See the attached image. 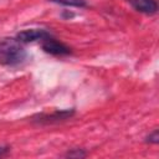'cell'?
Masks as SVG:
<instances>
[{
	"mask_svg": "<svg viewBox=\"0 0 159 159\" xmlns=\"http://www.w3.org/2000/svg\"><path fill=\"white\" fill-rule=\"evenodd\" d=\"M50 2L62 5V6H72V7H86L87 0H48Z\"/></svg>",
	"mask_w": 159,
	"mask_h": 159,
	"instance_id": "6",
	"label": "cell"
},
{
	"mask_svg": "<svg viewBox=\"0 0 159 159\" xmlns=\"http://www.w3.org/2000/svg\"><path fill=\"white\" fill-rule=\"evenodd\" d=\"M24 43L16 37L0 40V65L6 67H17L26 61L27 52Z\"/></svg>",
	"mask_w": 159,
	"mask_h": 159,
	"instance_id": "1",
	"label": "cell"
},
{
	"mask_svg": "<svg viewBox=\"0 0 159 159\" xmlns=\"http://www.w3.org/2000/svg\"><path fill=\"white\" fill-rule=\"evenodd\" d=\"M127 2L138 12L144 15H154L158 11L157 0H127Z\"/></svg>",
	"mask_w": 159,
	"mask_h": 159,
	"instance_id": "5",
	"label": "cell"
},
{
	"mask_svg": "<svg viewBox=\"0 0 159 159\" xmlns=\"http://www.w3.org/2000/svg\"><path fill=\"white\" fill-rule=\"evenodd\" d=\"M75 114V109H62V111H55L52 113H41L36 114L32 117L31 122L39 125H48V124H55L60 122H65L70 118H72Z\"/></svg>",
	"mask_w": 159,
	"mask_h": 159,
	"instance_id": "2",
	"label": "cell"
},
{
	"mask_svg": "<svg viewBox=\"0 0 159 159\" xmlns=\"http://www.w3.org/2000/svg\"><path fill=\"white\" fill-rule=\"evenodd\" d=\"M65 157L66 158H76V159H80V158L87 157V152L84 149H82V148H72V149H68L65 153Z\"/></svg>",
	"mask_w": 159,
	"mask_h": 159,
	"instance_id": "7",
	"label": "cell"
},
{
	"mask_svg": "<svg viewBox=\"0 0 159 159\" xmlns=\"http://www.w3.org/2000/svg\"><path fill=\"white\" fill-rule=\"evenodd\" d=\"M145 142L149 143V144H158V142H159L158 129H154L152 133H149V135L145 137Z\"/></svg>",
	"mask_w": 159,
	"mask_h": 159,
	"instance_id": "8",
	"label": "cell"
},
{
	"mask_svg": "<svg viewBox=\"0 0 159 159\" xmlns=\"http://www.w3.org/2000/svg\"><path fill=\"white\" fill-rule=\"evenodd\" d=\"M40 42H41L42 50L48 55H52V56H56V57H65V56H70L72 53L71 47H68L63 42L55 39L52 35L47 36L46 39H43Z\"/></svg>",
	"mask_w": 159,
	"mask_h": 159,
	"instance_id": "3",
	"label": "cell"
},
{
	"mask_svg": "<svg viewBox=\"0 0 159 159\" xmlns=\"http://www.w3.org/2000/svg\"><path fill=\"white\" fill-rule=\"evenodd\" d=\"M50 35L52 34L45 29H27V30L20 31L16 35V39L22 43H30L34 41H42Z\"/></svg>",
	"mask_w": 159,
	"mask_h": 159,
	"instance_id": "4",
	"label": "cell"
},
{
	"mask_svg": "<svg viewBox=\"0 0 159 159\" xmlns=\"http://www.w3.org/2000/svg\"><path fill=\"white\" fill-rule=\"evenodd\" d=\"M62 16H63V17H68V19H70V17H73V16H75V14H73V12H67V11H65V12L62 14Z\"/></svg>",
	"mask_w": 159,
	"mask_h": 159,
	"instance_id": "10",
	"label": "cell"
},
{
	"mask_svg": "<svg viewBox=\"0 0 159 159\" xmlns=\"http://www.w3.org/2000/svg\"><path fill=\"white\" fill-rule=\"evenodd\" d=\"M10 153V147L9 145H0V158L5 157Z\"/></svg>",
	"mask_w": 159,
	"mask_h": 159,
	"instance_id": "9",
	"label": "cell"
}]
</instances>
